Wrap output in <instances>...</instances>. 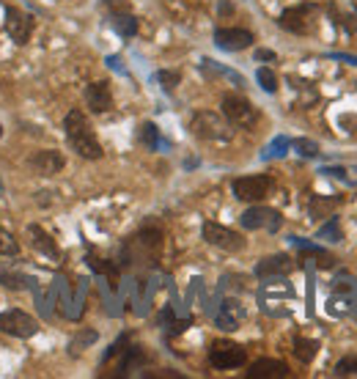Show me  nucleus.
Segmentation results:
<instances>
[{
	"mask_svg": "<svg viewBox=\"0 0 357 379\" xmlns=\"http://www.w3.org/2000/svg\"><path fill=\"white\" fill-rule=\"evenodd\" d=\"M64 129H66L69 146L80 157H85V159H99L102 157V146H99V140H96V135H94V129H91L83 110H69L66 118H64Z\"/></svg>",
	"mask_w": 357,
	"mask_h": 379,
	"instance_id": "obj_1",
	"label": "nucleus"
},
{
	"mask_svg": "<svg viewBox=\"0 0 357 379\" xmlns=\"http://www.w3.org/2000/svg\"><path fill=\"white\" fill-rule=\"evenodd\" d=\"M259 302L269 316H289L294 305V286L286 278H267L259 291Z\"/></svg>",
	"mask_w": 357,
	"mask_h": 379,
	"instance_id": "obj_2",
	"label": "nucleus"
},
{
	"mask_svg": "<svg viewBox=\"0 0 357 379\" xmlns=\"http://www.w3.org/2000/svg\"><path fill=\"white\" fill-rule=\"evenodd\" d=\"M357 311V280L354 278H338L332 283V294L327 300V313L335 319L352 316Z\"/></svg>",
	"mask_w": 357,
	"mask_h": 379,
	"instance_id": "obj_3",
	"label": "nucleus"
},
{
	"mask_svg": "<svg viewBox=\"0 0 357 379\" xmlns=\"http://www.w3.org/2000/svg\"><path fill=\"white\" fill-rule=\"evenodd\" d=\"M190 129L201 140H231V121L226 116H217L215 110H201L193 116Z\"/></svg>",
	"mask_w": 357,
	"mask_h": 379,
	"instance_id": "obj_4",
	"label": "nucleus"
},
{
	"mask_svg": "<svg viewBox=\"0 0 357 379\" xmlns=\"http://www.w3.org/2000/svg\"><path fill=\"white\" fill-rule=\"evenodd\" d=\"M0 332H6V335H14V338H31L39 332V322L25 313V311H3L0 313Z\"/></svg>",
	"mask_w": 357,
	"mask_h": 379,
	"instance_id": "obj_5",
	"label": "nucleus"
},
{
	"mask_svg": "<svg viewBox=\"0 0 357 379\" xmlns=\"http://www.w3.org/2000/svg\"><path fill=\"white\" fill-rule=\"evenodd\" d=\"M316 12H319V9H316L313 3H302V6L286 9V12L278 17V25H280L283 31H289V34H297V36L310 34V31H313V14H316Z\"/></svg>",
	"mask_w": 357,
	"mask_h": 379,
	"instance_id": "obj_6",
	"label": "nucleus"
},
{
	"mask_svg": "<svg viewBox=\"0 0 357 379\" xmlns=\"http://www.w3.org/2000/svg\"><path fill=\"white\" fill-rule=\"evenodd\" d=\"M269 187H272V179L269 176H239L231 184L234 196L239 201H248V204H259L261 198H267Z\"/></svg>",
	"mask_w": 357,
	"mask_h": 379,
	"instance_id": "obj_7",
	"label": "nucleus"
},
{
	"mask_svg": "<svg viewBox=\"0 0 357 379\" xmlns=\"http://www.w3.org/2000/svg\"><path fill=\"white\" fill-rule=\"evenodd\" d=\"M223 116L231 121V127H253L259 121L256 107L245 96H237V94L223 96Z\"/></svg>",
	"mask_w": 357,
	"mask_h": 379,
	"instance_id": "obj_8",
	"label": "nucleus"
},
{
	"mask_svg": "<svg viewBox=\"0 0 357 379\" xmlns=\"http://www.w3.org/2000/svg\"><path fill=\"white\" fill-rule=\"evenodd\" d=\"M239 223H242V228H248V231H269V234H275L280 226H283V218H280V212L278 209H269V207H250L242 218H239Z\"/></svg>",
	"mask_w": 357,
	"mask_h": 379,
	"instance_id": "obj_9",
	"label": "nucleus"
},
{
	"mask_svg": "<svg viewBox=\"0 0 357 379\" xmlns=\"http://www.w3.org/2000/svg\"><path fill=\"white\" fill-rule=\"evenodd\" d=\"M248 360V352L239 346V343H231V341H215L212 349H209V363L215 368H239L245 365Z\"/></svg>",
	"mask_w": 357,
	"mask_h": 379,
	"instance_id": "obj_10",
	"label": "nucleus"
},
{
	"mask_svg": "<svg viewBox=\"0 0 357 379\" xmlns=\"http://www.w3.org/2000/svg\"><path fill=\"white\" fill-rule=\"evenodd\" d=\"M204 239L220 250H228V253H239L245 248V239L220 223H204Z\"/></svg>",
	"mask_w": 357,
	"mask_h": 379,
	"instance_id": "obj_11",
	"label": "nucleus"
},
{
	"mask_svg": "<svg viewBox=\"0 0 357 379\" xmlns=\"http://www.w3.org/2000/svg\"><path fill=\"white\" fill-rule=\"evenodd\" d=\"M215 44L226 53H239L253 44V34L245 28H220L215 31Z\"/></svg>",
	"mask_w": 357,
	"mask_h": 379,
	"instance_id": "obj_12",
	"label": "nucleus"
},
{
	"mask_svg": "<svg viewBox=\"0 0 357 379\" xmlns=\"http://www.w3.org/2000/svg\"><path fill=\"white\" fill-rule=\"evenodd\" d=\"M6 31L17 44H25L34 34V17L20 12V9H9L6 12Z\"/></svg>",
	"mask_w": 357,
	"mask_h": 379,
	"instance_id": "obj_13",
	"label": "nucleus"
},
{
	"mask_svg": "<svg viewBox=\"0 0 357 379\" xmlns=\"http://www.w3.org/2000/svg\"><path fill=\"white\" fill-rule=\"evenodd\" d=\"M294 270V261L286 256V253H275V256H267L256 264V278L267 280V278H286L289 272Z\"/></svg>",
	"mask_w": 357,
	"mask_h": 379,
	"instance_id": "obj_14",
	"label": "nucleus"
},
{
	"mask_svg": "<svg viewBox=\"0 0 357 379\" xmlns=\"http://www.w3.org/2000/svg\"><path fill=\"white\" fill-rule=\"evenodd\" d=\"M85 102H88V107H91L94 113H107V110L113 107V94H110V86H107L105 80L91 83V86L85 88Z\"/></svg>",
	"mask_w": 357,
	"mask_h": 379,
	"instance_id": "obj_15",
	"label": "nucleus"
},
{
	"mask_svg": "<svg viewBox=\"0 0 357 379\" xmlns=\"http://www.w3.org/2000/svg\"><path fill=\"white\" fill-rule=\"evenodd\" d=\"M248 376L250 379H280V376H289V368H286V363H280V360H256L253 365H250V371H248Z\"/></svg>",
	"mask_w": 357,
	"mask_h": 379,
	"instance_id": "obj_16",
	"label": "nucleus"
},
{
	"mask_svg": "<svg viewBox=\"0 0 357 379\" xmlns=\"http://www.w3.org/2000/svg\"><path fill=\"white\" fill-rule=\"evenodd\" d=\"M31 165H34L36 173H42V176H53V173H58V170L64 168V157H61L58 151H53V148H44V151L34 154Z\"/></svg>",
	"mask_w": 357,
	"mask_h": 379,
	"instance_id": "obj_17",
	"label": "nucleus"
},
{
	"mask_svg": "<svg viewBox=\"0 0 357 379\" xmlns=\"http://www.w3.org/2000/svg\"><path fill=\"white\" fill-rule=\"evenodd\" d=\"M242 319H245V308H242L237 300H226V302L220 305V311H217V324H220L223 330H237Z\"/></svg>",
	"mask_w": 357,
	"mask_h": 379,
	"instance_id": "obj_18",
	"label": "nucleus"
},
{
	"mask_svg": "<svg viewBox=\"0 0 357 379\" xmlns=\"http://www.w3.org/2000/svg\"><path fill=\"white\" fill-rule=\"evenodd\" d=\"M28 234H31V242H34L36 250H42L47 259H61V250H58V245L53 242V237L47 231H42L39 226H28Z\"/></svg>",
	"mask_w": 357,
	"mask_h": 379,
	"instance_id": "obj_19",
	"label": "nucleus"
},
{
	"mask_svg": "<svg viewBox=\"0 0 357 379\" xmlns=\"http://www.w3.org/2000/svg\"><path fill=\"white\" fill-rule=\"evenodd\" d=\"M110 25H113V31L118 34V36H124V39H132L135 34H137V20L132 17V14H113V20H110Z\"/></svg>",
	"mask_w": 357,
	"mask_h": 379,
	"instance_id": "obj_20",
	"label": "nucleus"
},
{
	"mask_svg": "<svg viewBox=\"0 0 357 379\" xmlns=\"http://www.w3.org/2000/svg\"><path fill=\"white\" fill-rule=\"evenodd\" d=\"M0 283H3L6 289L20 291V289H28L34 280L28 275H23V272H14V270H0Z\"/></svg>",
	"mask_w": 357,
	"mask_h": 379,
	"instance_id": "obj_21",
	"label": "nucleus"
},
{
	"mask_svg": "<svg viewBox=\"0 0 357 379\" xmlns=\"http://www.w3.org/2000/svg\"><path fill=\"white\" fill-rule=\"evenodd\" d=\"M338 201H341V198H321V196H313L308 212H310V218H327V215L338 207Z\"/></svg>",
	"mask_w": 357,
	"mask_h": 379,
	"instance_id": "obj_22",
	"label": "nucleus"
},
{
	"mask_svg": "<svg viewBox=\"0 0 357 379\" xmlns=\"http://www.w3.org/2000/svg\"><path fill=\"white\" fill-rule=\"evenodd\" d=\"M316 352H319L316 341H310V338H294V354H297V360L310 363L316 357Z\"/></svg>",
	"mask_w": 357,
	"mask_h": 379,
	"instance_id": "obj_23",
	"label": "nucleus"
},
{
	"mask_svg": "<svg viewBox=\"0 0 357 379\" xmlns=\"http://www.w3.org/2000/svg\"><path fill=\"white\" fill-rule=\"evenodd\" d=\"M140 143H143L148 151H154V148L159 146V132H157V127H154L151 121L140 124Z\"/></svg>",
	"mask_w": 357,
	"mask_h": 379,
	"instance_id": "obj_24",
	"label": "nucleus"
},
{
	"mask_svg": "<svg viewBox=\"0 0 357 379\" xmlns=\"http://www.w3.org/2000/svg\"><path fill=\"white\" fill-rule=\"evenodd\" d=\"M316 237H319V239H327V242H341L343 237H341V223H338V218H330V220L319 228Z\"/></svg>",
	"mask_w": 357,
	"mask_h": 379,
	"instance_id": "obj_25",
	"label": "nucleus"
},
{
	"mask_svg": "<svg viewBox=\"0 0 357 379\" xmlns=\"http://www.w3.org/2000/svg\"><path fill=\"white\" fill-rule=\"evenodd\" d=\"M256 80H259V86H261L267 94H275V91H278V77H275V72H272L269 66H261V69L256 72Z\"/></svg>",
	"mask_w": 357,
	"mask_h": 379,
	"instance_id": "obj_26",
	"label": "nucleus"
},
{
	"mask_svg": "<svg viewBox=\"0 0 357 379\" xmlns=\"http://www.w3.org/2000/svg\"><path fill=\"white\" fill-rule=\"evenodd\" d=\"M17 253H20L17 239L6 228H0V256H17Z\"/></svg>",
	"mask_w": 357,
	"mask_h": 379,
	"instance_id": "obj_27",
	"label": "nucleus"
},
{
	"mask_svg": "<svg viewBox=\"0 0 357 379\" xmlns=\"http://www.w3.org/2000/svg\"><path fill=\"white\" fill-rule=\"evenodd\" d=\"M294 148H297V154H302V157H316V154H319V143H313V140H308V138L294 140Z\"/></svg>",
	"mask_w": 357,
	"mask_h": 379,
	"instance_id": "obj_28",
	"label": "nucleus"
},
{
	"mask_svg": "<svg viewBox=\"0 0 357 379\" xmlns=\"http://www.w3.org/2000/svg\"><path fill=\"white\" fill-rule=\"evenodd\" d=\"M94 341H96V332H91V330H88V332L77 335V338L69 343V349H72V354H77V352H83V349H85L88 343H94Z\"/></svg>",
	"mask_w": 357,
	"mask_h": 379,
	"instance_id": "obj_29",
	"label": "nucleus"
},
{
	"mask_svg": "<svg viewBox=\"0 0 357 379\" xmlns=\"http://www.w3.org/2000/svg\"><path fill=\"white\" fill-rule=\"evenodd\" d=\"M289 138H275L272 143H269V148H267V154L264 157H283L286 154V148H289Z\"/></svg>",
	"mask_w": 357,
	"mask_h": 379,
	"instance_id": "obj_30",
	"label": "nucleus"
},
{
	"mask_svg": "<svg viewBox=\"0 0 357 379\" xmlns=\"http://www.w3.org/2000/svg\"><path fill=\"white\" fill-rule=\"evenodd\" d=\"M157 80L165 86V91H173L182 77H178V72H168V69H165V72H159V75H157Z\"/></svg>",
	"mask_w": 357,
	"mask_h": 379,
	"instance_id": "obj_31",
	"label": "nucleus"
},
{
	"mask_svg": "<svg viewBox=\"0 0 357 379\" xmlns=\"http://www.w3.org/2000/svg\"><path fill=\"white\" fill-rule=\"evenodd\" d=\"M335 374L338 376H346V374H357V357H343L338 365H335Z\"/></svg>",
	"mask_w": 357,
	"mask_h": 379,
	"instance_id": "obj_32",
	"label": "nucleus"
},
{
	"mask_svg": "<svg viewBox=\"0 0 357 379\" xmlns=\"http://www.w3.org/2000/svg\"><path fill=\"white\" fill-rule=\"evenodd\" d=\"M256 61H275V53L272 50H259L256 53Z\"/></svg>",
	"mask_w": 357,
	"mask_h": 379,
	"instance_id": "obj_33",
	"label": "nucleus"
},
{
	"mask_svg": "<svg viewBox=\"0 0 357 379\" xmlns=\"http://www.w3.org/2000/svg\"><path fill=\"white\" fill-rule=\"evenodd\" d=\"M110 9H127V0H105Z\"/></svg>",
	"mask_w": 357,
	"mask_h": 379,
	"instance_id": "obj_34",
	"label": "nucleus"
},
{
	"mask_svg": "<svg viewBox=\"0 0 357 379\" xmlns=\"http://www.w3.org/2000/svg\"><path fill=\"white\" fill-rule=\"evenodd\" d=\"M321 173H332V176H338V179H346V170H341V168H327V170H321Z\"/></svg>",
	"mask_w": 357,
	"mask_h": 379,
	"instance_id": "obj_35",
	"label": "nucleus"
},
{
	"mask_svg": "<svg viewBox=\"0 0 357 379\" xmlns=\"http://www.w3.org/2000/svg\"><path fill=\"white\" fill-rule=\"evenodd\" d=\"M0 135H3V127H0Z\"/></svg>",
	"mask_w": 357,
	"mask_h": 379,
	"instance_id": "obj_36",
	"label": "nucleus"
}]
</instances>
